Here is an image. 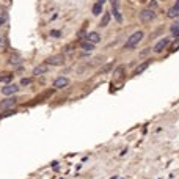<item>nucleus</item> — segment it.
Listing matches in <instances>:
<instances>
[{
  "label": "nucleus",
  "instance_id": "b1692460",
  "mask_svg": "<svg viewBox=\"0 0 179 179\" xmlns=\"http://www.w3.org/2000/svg\"><path fill=\"white\" fill-rule=\"evenodd\" d=\"M112 179H115V178H112Z\"/></svg>",
  "mask_w": 179,
  "mask_h": 179
},
{
  "label": "nucleus",
  "instance_id": "39448f33",
  "mask_svg": "<svg viewBox=\"0 0 179 179\" xmlns=\"http://www.w3.org/2000/svg\"><path fill=\"white\" fill-rule=\"evenodd\" d=\"M154 18H156V13L153 10H143L142 13H140V21L145 22V24H146V22H151Z\"/></svg>",
  "mask_w": 179,
  "mask_h": 179
},
{
  "label": "nucleus",
  "instance_id": "20e7f679",
  "mask_svg": "<svg viewBox=\"0 0 179 179\" xmlns=\"http://www.w3.org/2000/svg\"><path fill=\"white\" fill-rule=\"evenodd\" d=\"M168 46H170V38H162V40L154 46V52L156 54H160V52H164Z\"/></svg>",
  "mask_w": 179,
  "mask_h": 179
},
{
  "label": "nucleus",
  "instance_id": "6ab92c4d",
  "mask_svg": "<svg viewBox=\"0 0 179 179\" xmlns=\"http://www.w3.org/2000/svg\"><path fill=\"white\" fill-rule=\"evenodd\" d=\"M30 83H32V79H22L21 80V85H24V87L25 85H30Z\"/></svg>",
  "mask_w": 179,
  "mask_h": 179
},
{
  "label": "nucleus",
  "instance_id": "f257e3e1",
  "mask_svg": "<svg viewBox=\"0 0 179 179\" xmlns=\"http://www.w3.org/2000/svg\"><path fill=\"white\" fill-rule=\"evenodd\" d=\"M142 40H143V32L138 30V32H135V33H134V35L129 38V40L126 41L124 47H126V49H134V47L138 46V43L142 41Z\"/></svg>",
  "mask_w": 179,
  "mask_h": 179
},
{
  "label": "nucleus",
  "instance_id": "6e6552de",
  "mask_svg": "<svg viewBox=\"0 0 179 179\" xmlns=\"http://www.w3.org/2000/svg\"><path fill=\"white\" fill-rule=\"evenodd\" d=\"M47 71H49V65L44 63V65H40L33 69V76H43V74H46Z\"/></svg>",
  "mask_w": 179,
  "mask_h": 179
},
{
  "label": "nucleus",
  "instance_id": "f03ea898",
  "mask_svg": "<svg viewBox=\"0 0 179 179\" xmlns=\"http://www.w3.org/2000/svg\"><path fill=\"white\" fill-rule=\"evenodd\" d=\"M47 63L52 65V66H61L65 63V55L63 54H57V55H52V57L47 58Z\"/></svg>",
  "mask_w": 179,
  "mask_h": 179
},
{
  "label": "nucleus",
  "instance_id": "4be33fe9",
  "mask_svg": "<svg viewBox=\"0 0 179 179\" xmlns=\"http://www.w3.org/2000/svg\"><path fill=\"white\" fill-rule=\"evenodd\" d=\"M104 2L105 0H98V3H101V5H104Z\"/></svg>",
  "mask_w": 179,
  "mask_h": 179
},
{
  "label": "nucleus",
  "instance_id": "dca6fc26",
  "mask_svg": "<svg viewBox=\"0 0 179 179\" xmlns=\"http://www.w3.org/2000/svg\"><path fill=\"white\" fill-rule=\"evenodd\" d=\"M101 13H102V5H101V3H96V5L93 7V14H94V16H99Z\"/></svg>",
  "mask_w": 179,
  "mask_h": 179
},
{
  "label": "nucleus",
  "instance_id": "5701e85b",
  "mask_svg": "<svg viewBox=\"0 0 179 179\" xmlns=\"http://www.w3.org/2000/svg\"><path fill=\"white\" fill-rule=\"evenodd\" d=\"M176 8H179V0H178V2H176Z\"/></svg>",
  "mask_w": 179,
  "mask_h": 179
},
{
  "label": "nucleus",
  "instance_id": "aec40b11",
  "mask_svg": "<svg viewBox=\"0 0 179 179\" xmlns=\"http://www.w3.org/2000/svg\"><path fill=\"white\" fill-rule=\"evenodd\" d=\"M50 35H52V36H60V32H50Z\"/></svg>",
  "mask_w": 179,
  "mask_h": 179
},
{
  "label": "nucleus",
  "instance_id": "1a4fd4ad",
  "mask_svg": "<svg viewBox=\"0 0 179 179\" xmlns=\"http://www.w3.org/2000/svg\"><path fill=\"white\" fill-rule=\"evenodd\" d=\"M87 40H88L90 43L96 44V43H99V41H101V35H99L98 32H90L88 35H87Z\"/></svg>",
  "mask_w": 179,
  "mask_h": 179
},
{
  "label": "nucleus",
  "instance_id": "a211bd4d",
  "mask_svg": "<svg viewBox=\"0 0 179 179\" xmlns=\"http://www.w3.org/2000/svg\"><path fill=\"white\" fill-rule=\"evenodd\" d=\"M7 19H8V16H7V13H2V16H0V27H2L5 22H7Z\"/></svg>",
  "mask_w": 179,
  "mask_h": 179
},
{
  "label": "nucleus",
  "instance_id": "9b49d317",
  "mask_svg": "<svg viewBox=\"0 0 179 179\" xmlns=\"http://www.w3.org/2000/svg\"><path fill=\"white\" fill-rule=\"evenodd\" d=\"M13 80V74H10V72H5V74L0 76V82L2 83H10Z\"/></svg>",
  "mask_w": 179,
  "mask_h": 179
},
{
  "label": "nucleus",
  "instance_id": "9d476101",
  "mask_svg": "<svg viewBox=\"0 0 179 179\" xmlns=\"http://www.w3.org/2000/svg\"><path fill=\"white\" fill-rule=\"evenodd\" d=\"M149 66V61H145V63H142L140 66H137L135 68V71H134V76H138V74H142V72L145 71Z\"/></svg>",
  "mask_w": 179,
  "mask_h": 179
},
{
  "label": "nucleus",
  "instance_id": "423d86ee",
  "mask_svg": "<svg viewBox=\"0 0 179 179\" xmlns=\"http://www.w3.org/2000/svg\"><path fill=\"white\" fill-rule=\"evenodd\" d=\"M18 91H19V87L14 85V83H13V85H11V83H8L7 87L2 88V94H5V96H13V94H16Z\"/></svg>",
  "mask_w": 179,
  "mask_h": 179
},
{
  "label": "nucleus",
  "instance_id": "f8f14e48",
  "mask_svg": "<svg viewBox=\"0 0 179 179\" xmlns=\"http://www.w3.org/2000/svg\"><path fill=\"white\" fill-rule=\"evenodd\" d=\"M109 22H110V13H104L99 25H101V27H107V25H109Z\"/></svg>",
  "mask_w": 179,
  "mask_h": 179
},
{
  "label": "nucleus",
  "instance_id": "4468645a",
  "mask_svg": "<svg viewBox=\"0 0 179 179\" xmlns=\"http://www.w3.org/2000/svg\"><path fill=\"white\" fill-rule=\"evenodd\" d=\"M82 49H83V50H88V52H91V50L94 49V44L90 43V41H85V43H82Z\"/></svg>",
  "mask_w": 179,
  "mask_h": 179
},
{
  "label": "nucleus",
  "instance_id": "f3484780",
  "mask_svg": "<svg viewBox=\"0 0 179 179\" xmlns=\"http://www.w3.org/2000/svg\"><path fill=\"white\" fill-rule=\"evenodd\" d=\"M123 72H124V68H123V66H120V68H118V69H116V71L113 72V79H120Z\"/></svg>",
  "mask_w": 179,
  "mask_h": 179
},
{
  "label": "nucleus",
  "instance_id": "2eb2a0df",
  "mask_svg": "<svg viewBox=\"0 0 179 179\" xmlns=\"http://www.w3.org/2000/svg\"><path fill=\"white\" fill-rule=\"evenodd\" d=\"M22 63V58L19 55H13V57L10 58V65H21Z\"/></svg>",
  "mask_w": 179,
  "mask_h": 179
},
{
  "label": "nucleus",
  "instance_id": "7ed1b4c3",
  "mask_svg": "<svg viewBox=\"0 0 179 179\" xmlns=\"http://www.w3.org/2000/svg\"><path fill=\"white\" fill-rule=\"evenodd\" d=\"M16 102H18V99H16L14 96L3 99L2 102H0V110H8V109H13L14 105H16Z\"/></svg>",
  "mask_w": 179,
  "mask_h": 179
},
{
  "label": "nucleus",
  "instance_id": "412c9836",
  "mask_svg": "<svg viewBox=\"0 0 179 179\" xmlns=\"http://www.w3.org/2000/svg\"><path fill=\"white\" fill-rule=\"evenodd\" d=\"M2 46H3V38L0 36V47H2Z\"/></svg>",
  "mask_w": 179,
  "mask_h": 179
},
{
  "label": "nucleus",
  "instance_id": "ddd939ff",
  "mask_svg": "<svg viewBox=\"0 0 179 179\" xmlns=\"http://www.w3.org/2000/svg\"><path fill=\"white\" fill-rule=\"evenodd\" d=\"M168 18H171V19L179 18V8H176V7L170 8V10H168Z\"/></svg>",
  "mask_w": 179,
  "mask_h": 179
},
{
  "label": "nucleus",
  "instance_id": "0eeeda50",
  "mask_svg": "<svg viewBox=\"0 0 179 179\" xmlns=\"http://www.w3.org/2000/svg\"><path fill=\"white\" fill-rule=\"evenodd\" d=\"M68 83H69V79L68 77H57V79L54 80V88H57V90H60V88H65V87H68Z\"/></svg>",
  "mask_w": 179,
  "mask_h": 179
}]
</instances>
